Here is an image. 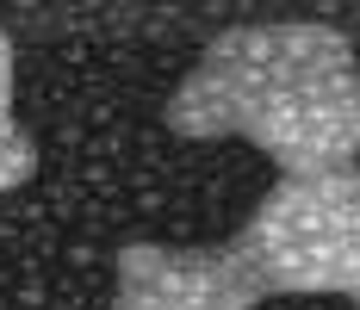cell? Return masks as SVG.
Instances as JSON below:
<instances>
[{
  "instance_id": "cell-1",
  "label": "cell",
  "mask_w": 360,
  "mask_h": 310,
  "mask_svg": "<svg viewBox=\"0 0 360 310\" xmlns=\"http://www.w3.org/2000/svg\"><path fill=\"white\" fill-rule=\"evenodd\" d=\"M174 137H243L280 180L342 174L360 162V63L335 25H236L168 100Z\"/></svg>"
},
{
  "instance_id": "cell-3",
  "label": "cell",
  "mask_w": 360,
  "mask_h": 310,
  "mask_svg": "<svg viewBox=\"0 0 360 310\" xmlns=\"http://www.w3.org/2000/svg\"><path fill=\"white\" fill-rule=\"evenodd\" d=\"M261 285L224 248H162L124 242L118 248V298L112 310H255Z\"/></svg>"
},
{
  "instance_id": "cell-4",
  "label": "cell",
  "mask_w": 360,
  "mask_h": 310,
  "mask_svg": "<svg viewBox=\"0 0 360 310\" xmlns=\"http://www.w3.org/2000/svg\"><path fill=\"white\" fill-rule=\"evenodd\" d=\"M37 174V143L13 124V37L0 32V193L25 186Z\"/></svg>"
},
{
  "instance_id": "cell-2",
  "label": "cell",
  "mask_w": 360,
  "mask_h": 310,
  "mask_svg": "<svg viewBox=\"0 0 360 310\" xmlns=\"http://www.w3.org/2000/svg\"><path fill=\"white\" fill-rule=\"evenodd\" d=\"M261 298H348L360 304V168L280 180L230 236Z\"/></svg>"
}]
</instances>
